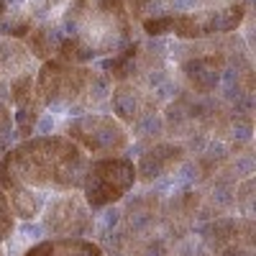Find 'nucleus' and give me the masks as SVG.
Here are the masks:
<instances>
[{
    "label": "nucleus",
    "instance_id": "nucleus-1",
    "mask_svg": "<svg viewBox=\"0 0 256 256\" xmlns=\"http://www.w3.org/2000/svg\"><path fill=\"white\" fill-rule=\"evenodd\" d=\"M80 136L84 144H88L92 152L98 148H113V146H123L126 136L120 131V126L110 118L102 116H92V118H82L74 126H70V136Z\"/></svg>",
    "mask_w": 256,
    "mask_h": 256
},
{
    "label": "nucleus",
    "instance_id": "nucleus-2",
    "mask_svg": "<svg viewBox=\"0 0 256 256\" xmlns=\"http://www.w3.org/2000/svg\"><path fill=\"white\" fill-rule=\"evenodd\" d=\"M180 156H182V148H180V146L162 144V146L152 148L148 154H144V159H141V172H144V177H159L169 164L180 162Z\"/></svg>",
    "mask_w": 256,
    "mask_h": 256
},
{
    "label": "nucleus",
    "instance_id": "nucleus-3",
    "mask_svg": "<svg viewBox=\"0 0 256 256\" xmlns=\"http://www.w3.org/2000/svg\"><path fill=\"white\" fill-rule=\"evenodd\" d=\"M59 44H62V36L54 31V28H36L31 31V38H28V46L36 56H52L59 52Z\"/></svg>",
    "mask_w": 256,
    "mask_h": 256
},
{
    "label": "nucleus",
    "instance_id": "nucleus-4",
    "mask_svg": "<svg viewBox=\"0 0 256 256\" xmlns=\"http://www.w3.org/2000/svg\"><path fill=\"white\" fill-rule=\"evenodd\" d=\"M144 28L148 36H162L172 31V16H156V18H146Z\"/></svg>",
    "mask_w": 256,
    "mask_h": 256
}]
</instances>
